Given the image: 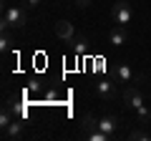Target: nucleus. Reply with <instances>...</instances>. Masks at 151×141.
Returning a JSON list of instances; mask_svg holds the SVG:
<instances>
[{"instance_id":"f257e3e1","label":"nucleus","mask_w":151,"mask_h":141,"mask_svg":"<svg viewBox=\"0 0 151 141\" xmlns=\"http://www.w3.org/2000/svg\"><path fill=\"white\" fill-rule=\"evenodd\" d=\"M28 23V13L20 5H10L3 10V30H10V28H23Z\"/></svg>"},{"instance_id":"a211bd4d","label":"nucleus","mask_w":151,"mask_h":141,"mask_svg":"<svg viewBox=\"0 0 151 141\" xmlns=\"http://www.w3.org/2000/svg\"><path fill=\"white\" fill-rule=\"evenodd\" d=\"M103 63H106L103 58H96V60H93V70H96V73H103V68H106Z\"/></svg>"},{"instance_id":"9b49d317","label":"nucleus","mask_w":151,"mask_h":141,"mask_svg":"<svg viewBox=\"0 0 151 141\" xmlns=\"http://www.w3.org/2000/svg\"><path fill=\"white\" fill-rule=\"evenodd\" d=\"M98 129L113 136V134H116V129H119V121L113 119V116H103V119H98Z\"/></svg>"},{"instance_id":"2eb2a0df","label":"nucleus","mask_w":151,"mask_h":141,"mask_svg":"<svg viewBox=\"0 0 151 141\" xmlns=\"http://www.w3.org/2000/svg\"><path fill=\"white\" fill-rule=\"evenodd\" d=\"M136 114H139L141 124H149V121H151V111L146 109V106H139V109H136Z\"/></svg>"},{"instance_id":"ddd939ff","label":"nucleus","mask_w":151,"mask_h":141,"mask_svg":"<svg viewBox=\"0 0 151 141\" xmlns=\"http://www.w3.org/2000/svg\"><path fill=\"white\" fill-rule=\"evenodd\" d=\"M129 139H131V141H149L151 134H149V131H144V129H134V131L129 134Z\"/></svg>"},{"instance_id":"7ed1b4c3","label":"nucleus","mask_w":151,"mask_h":141,"mask_svg":"<svg viewBox=\"0 0 151 141\" xmlns=\"http://www.w3.org/2000/svg\"><path fill=\"white\" fill-rule=\"evenodd\" d=\"M124 101L131 109H139V106H144V93L139 88H134V86H126L124 88Z\"/></svg>"},{"instance_id":"6e6552de","label":"nucleus","mask_w":151,"mask_h":141,"mask_svg":"<svg viewBox=\"0 0 151 141\" xmlns=\"http://www.w3.org/2000/svg\"><path fill=\"white\" fill-rule=\"evenodd\" d=\"M23 131H25V126H23V119H18V116H15V119H13L10 124L3 129V134H5V139H20Z\"/></svg>"},{"instance_id":"f8f14e48","label":"nucleus","mask_w":151,"mask_h":141,"mask_svg":"<svg viewBox=\"0 0 151 141\" xmlns=\"http://www.w3.org/2000/svg\"><path fill=\"white\" fill-rule=\"evenodd\" d=\"M81 129L86 131V134H91V131L98 129V121L93 119V114H83V116H81Z\"/></svg>"},{"instance_id":"4468645a","label":"nucleus","mask_w":151,"mask_h":141,"mask_svg":"<svg viewBox=\"0 0 151 141\" xmlns=\"http://www.w3.org/2000/svg\"><path fill=\"white\" fill-rule=\"evenodd\" d=\"M88 139H91V141H108V139H111V134L96 129V131H91V134H88Z\"/></svg>"},{"instance_id":"9d476101","label":"nucleus","mask_w":151,"mask_h":141,"mask_svg":"<svg viewBox=\"0 0 151 141\" xmlns=\"http://www.w3.org/2000/svg\"><path fill=\"white\" fill-rule=\"evenodd\" d=\"M131 78H134V70H131L129 63H119L116 65V81L119 83H129Z\"/></svg>"},{"instance_id":"1a4fd4ad","label":"nucleus","mask_w":151,"mask_h":141,"mask_svg":"<svg viewBox=\"0 0 151 141\" xmlns=\"http://www.w3.org/2000/svg\"><path fill=\"white\" fill-rule=\"evenodd\" d=\"M68 45L73 48V53H76V55H86V53H88V38L83 35V33H76V38L70 40Z\"/></svg>"},{"instance_id":"412c9836","label":"nucleus","mask_w":151,"mask_h":141,"mask_svg":"<svg viewBox=\"0 0 151 141\" xmlns=\"http://www.w3.org/2000/svg\"><path fill=\"white\" fill-rule=\"evenodd\" d=\"M60 3H73V0H60Z\"/></svg>"},{"instance_id":"f03ea898","label":"nucleus","mask_w":151,"mask_h":141,"mask_svg":"<svg viewBox=\"0 0 151 141\" xmlns=\"http://www.w3.org/2000/svg\"><path fill=\"white\" fill-rule=\"evenodd\" d=\"M111 18H113L116 25L126 28L131 20H134V8H131L126 0H119V3H113V8H111Z\"/></svg>"},{"instance_id":"20e7f679","label":"nucleus","mask_w":151,"mask_h":141,"mask_svg":"<svg viewBox=\"0 0 151 141\" xmlns=\"http://www.w3.org/2000/svg\"><path fill=\"white\" fill-rule=\"evenodd\" d=\"M5 109H10L13 116H18V119H25V116H28V106L23 103L20 96H10V98L5 101Z\"/></svg>"},{"instance_id":"aec40b11","label":"nucleus","mask_w":151,"mask_h":141,"mask_svg":"<svg viewBox=\"0 0 151 141\" xmlns=\"http://www.w3.org/2000/svg\"><path fill=\"white\" fill-rule=\"evenodd\" d=\"M28 8H35V5H40V0H23Z\"/></svg>"},{"instance_id":"f3484780","label":"nucleus","mask_w":151,"mask_h":141,"mask_svg":"<svg viewBox=\"0 0 151 141\" xmlns=\"http://www.w3.org/2000/svg\"><path fill=\"white\" fill-rule=\"evenodd\" d=\"M28 91H30V93H38V91H40V78H33V81L28 83Z\"/></svg>"},{"instance_id":"0eeeda50","label":"nucleus","mask_w":151,"mask_h":141,"mask_svg":"<svg viewBox=\"0 0 151 141\" xmlns=\"http://www.w3.org/2000/svg\"><path fill=\"white\" fill-rule=\"evenodd\" d=\"M55 35H58L60 40H65V43H70V40L76 38V30H73V25H70L68 20H58L55 23Z\"/></svg>"},{"instance_id":"423d86ee","label":"nucleus","mask_w":151,"mask_h":141,"mask_svg":"<svg viewBox=\"0 0 151 141\" xmlns=\"http://www.w3.org/2000/svg\"><path fill=\"white\" fill-rule=\"evenodd\" d=\"M129 40H131V35H129V30H126L124 25L111 28V33H108V43L111 45H124V43H129Z\"/></svg>"},{"instance_id":"dca6fc26","label":"nucleus","mask_w":151,"mask_h":141,"mask_svg":"<svg viewBox=\"0 0 151 141\" xmlns=\"http://www.w3.org/2000/svg\"><path fill=\"white\" fill-rule=\"evenodd\" d=\"M13 40H10V33H8V30H3V40H0V48H3V53H8V50H10L13 48Z\"/></svg>"},{"instance_id":"39448f33","label":"nucleus","mask_w":151,"mask_h":141,"mask_svg":"<svg viewBox=\"0 0 151 141\" xmlns=\"http://www.w3.org/2000/svg\"><path fill=\"white\" fill-rule=\"evenodd\" d=\"M93 91H96V96H98V98H103V101H111V98L116 96V88H113V83H111V81H106V78H101V81L93 86Z\"/></svg>"},{"instance_id":"6ab92c4d","label":"nucleus","mask_w":151,"mask_h":141,"mask_svg":"<svg viewBox=\"0 0 151 141\" xmlns=\"http://www.w3.org/2000/svg\"><path fill=\"white\" fill-rule=\"evenodd\" d=\"M76 3V8H81V10H86L88 5H91V0H73Z\"/></svg>"}]
</instances>
